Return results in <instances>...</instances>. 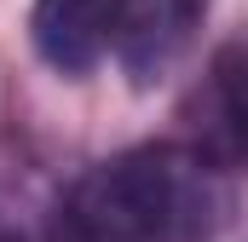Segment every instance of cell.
Returning a JSON list of instances; mask_svg holds the SVG:
<instances>
[{
  "label": "cell",
  "mask_w": 248,
  "mask_h": 242,
  "mask_svg": "<svg viewBox=\"0 0 248 242\" xmlns=\"http://www.w3.org/2000/svg\"><path fill=\"white\" fill-rule=\"evenodd\" d=\"M231 196L179 144H139L87 167L52 208V242H208Z\"/></svg>",
  "instance_id": "obj_1"
},
{
  "label": "cell",
  "mask_w": 248,
  "mask_h": 242,
  "mask_svg": "<svg viewBox=\"0 0 248 242\" xmlns=\"http://www.w3.org/2000/svg\"><path fill=\"white\" fill-rule=\"evenodd\" d=\"M214 0H122V29H116V58L122 69L150 87L185 58L190 35L202 29Z\"/></svg>",
  "instance_id": "obj_2"
},
{
  "label": "cell",
  "mask_w": 248,
  "mask_h": 242,
  "mask_svg": "<svg viewBox=\"0 0 248 242\" xmlns=\"http://www.w3.org/2000/svg\"><path fill=\"white\" fill-rule=\"evenodd\" d=\"M122 29V0H35L29 12V41L58 75H87L104 52H116Z\"/></svg>",
  "instance_id": "obj_3"
},
{
  "label": "cell",
  "mask_w": 248,
  "mask_h": 242,
  "mask_svg": "<svg viewBox=\"0 0 248 242\" xmlns=\"http://www.w3.org/2000/svg\"><path fill=\"white\" fill-rule=\"evenodd\" d=\"M219 127H225L231 156H237V162H248V69L225 81V98H219Z\"/></svg>",
  "instance_id": "obj_4"
},
{
  "label": "cell",
  "mask_w": 248,
  "mask_h": 242,
  "mask_svg": "<svg viewBox=\"0 0 248 242\" xmlns=\"http://www.w3.org/2000/svg\"><path fill=\"white\" fill-rule=\"evenodd\" d=\"M0 242H29V237H23V231H17V225H12V219L0 213Z\"/></svg>",
  "instance_id": "obj_5"
}]
</instances>
